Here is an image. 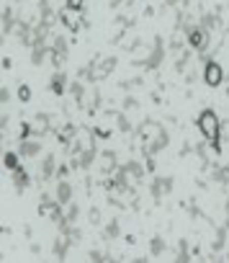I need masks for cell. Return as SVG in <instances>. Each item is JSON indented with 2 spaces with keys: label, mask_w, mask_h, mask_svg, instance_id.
Segmentation results:
<instances>
[{
  "label": "cell",
  "mask_w": 229,
  "mask_h": 263,
  "mask_svg": "<svg viewBox=\"0 0 229 263\" xmlns=\"http://www.w3.org/2000/svg\"><path fill=\"white\" fill-rule=\"evenodd\" d=\"M59 18H62V23H64L70 31H80V28H83V23H80V16L75 13L72 8H64V11L59 13Z\"/></svg>",
  "instance_id": "obj_3"
},
{
  "label": "cell",
  "mask_w": 229,
  "mask_h": 263,
  "mask_svg": "<svg viewBox=\"0 0 229 263\" xmlns=\"http://www.w3.org/2000/svg\"><path fill=\"white\" fill-rule=\"evenodd\" d=\"M83 3H85V0H64V6H67V8H72V11H80V8H83Z\"/></svg>",
  "instance_id": "obj_8"
},
{
  "label": "cell",
  "mask_w": 229,
  "mask_h": 263,
  "mask_svg": "<svg viewBox=\"0 0 229 263\" xmlns=\"http://www.w3.org/2000/svg\"><path fill=\"white\" fill-rule=\"evenodd\" d=\"M18 98L26 103V101L31 98V88H28V85H21V88H18Z\"/></svg>",
  "instance_id": "obj_7"
},
{
  "label": "cell",
  "mask_w": 229,
  "mask_h": 263,
  "mask_svg": "<svg viewBox=\"0 0 229 263\" xmlns=\"http://www.w3.org/2000/svg\"><path fill=\"white\" fill-rule=\"evenodd\" d=\"M3 163H6L8 170H18V155H16V153H6Z\"/></svg>",
  "instance_id": "obj_5"
},
{
  "label": "cell",
  "mask_w": 229,
  "mask_h": 263,
  "mask_svg": "<svg viewBox=\"0 0 229 263\" xmlns=\"http://www.w3.org/2000/svg\"><path fill=\"white\" fill-rule=\"evenodd\" d=\"M59 204H67V199H70V186L67 183H59Z\"/></svg>",
  "instance_id": "obj_6"
},
{
  "label": "cell",
  "mask_w": 229,
  "mask_h": 263,
  "mask_svg": "<svg viewBox=\"0 0 229 263\" xmlns=\"http://www.w3.org/2000/svg\"><path fill=\"white\" fill-rule=\"evenodd\" d=\"M221 80H224L221 65L219 62H206V67H204V83L211 85V88H216V85H221Z\"/></svg>",
  "instance_id": "obj_2"
},
{
  "label": "cell",
  "mask_w": 229,
  "mask_h": 263,
  "mask_svg": "<svg viewBox=\"0 0 229 263\" xmlns=\"http://www.w3.org/2000/svg\"><path fill=\"white\" fill-rule=\"evenodd\" d=\"M206 42H209V36H206V31L204 28H193L188 34V44L193 47V49H204L206 47Z\"/></svg>",
  "instance_id": "obj_4"
},
{
  "label": "cell",
  "mask_w": 229,
  "mask_h": 263,
  "mask_svg": "<svg viewBox=\"0 0 229 263\" xmlns=\"http://www.w3.org/2000/svg\"><path fill=\"white\" fill-rule=\"evenodd\" d=\"M199 132L211 142V144H216L219 142V134H221V122H219V116L214 114L211 108H204L201 114H199Z\"/></svg>",
  "instance_id": "obj_1"
}]
</instances>
